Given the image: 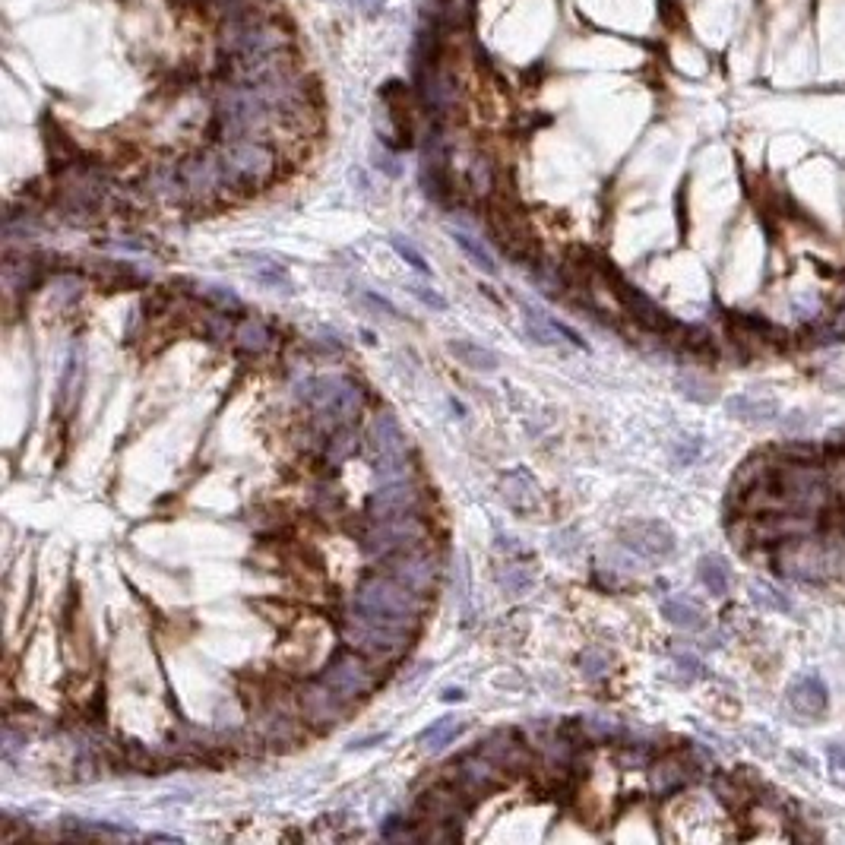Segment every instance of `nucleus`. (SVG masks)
<instances>
[{
    "label": "nucleus",
    "instance_id": "1",
    "mask_svg": "<svg viewBox=\"0 0 845 845\" xmlns=\"http://www.w3.org/2000/svg\"><path fill=\"white\" fill-rule=\"evenodd\" d=\"M352 615L364 617L373 624H387V627H402L415 624L421 615V596L415 589H409L400 580H381L373 577L355 596V611Z\"/></svg>",
    "mask_w": 845,
    "mask_h": 845
},
{
    "label": "nucleus",
    "instance_id": "2",
    "mask_svg": "<svg viewBox=\"0 0 845 845\" xmlns=\"http://www.w3.org/2000/svg\"><path fill=\"white\" fill-rule=\"evenodd\" d=\"M773 563L782 577L795 583H826L836 577V561H832V542L830 535H798L773 548Z\"/></svg>",
    "mask_w": 845,
    "mask_h": 845
},
{
    "label": "nucleus",
    "instance_id": "3",
    "mask_svg": "<svg viewBox=\"0 0 845 845\" xmlns=\"http://www.w3.org/2000/svg\"><path fill=\"white\" fill-rule=\"evenodd\" d=\"M485 222H488L491 238L498 241V247L504 250L510 260H517V263L538 260L535 231H532L529 219H526L523 206H519L517 200H507L504 193H491V197H488Z\"/></svg>",
    "mask_w": 845,
    "mask_h": 845
},
{
    "label": "nucleus",
    "instance_id": "4",
    "mask_svg": "<svg viewBox=\"0 0 845 845\" xmlns=\"http://www.w3.org/2000/svg\"><path fill=\"white\" fill-rule=\"evenodd\" d=\"M425 538V523L418 517H393V519H377L373 529L364 532V551L373 557H390L412 551L415 544Z\"/></svg>",
    "mask_w": 845,
    "mask_h": 845
},
{
    "label": "nucleus",
    "instance_id": "5",
    "mask_svg": "<svg viewBox=\"0 0 845 845\" xmlns=\"http://www.w3.org/2000/svg\"><path fill=\"white\" fill-rule=\"evenodd\" d=\"M308 400L327 418L348 421L361 406V390L348 377H317V381H308Z\"/></svg>",
    "mask_w": 845,
    "mask_h": 845
},
{
    "label": "nucleus",
    "instance_id": "6",
    "mask_svg": "<svg viewBox=\"0 0 845 845\" xmlns=\"http://www.w3.org/2000/svg\"><path fill=\"white\" fill-rule=\"evenodd\" d=\"M621 542L624 548L646 557V561H665L675 554V532L665 523H630L624 526Z\"/></svg>",
    "mask_w": 845,
    "mask_h": 845
},
{
    "label": "nucleus",
    "instance_id": "7",
    "mask_svg": "<svg viewBox=\"0 0 845 845\" xmlns=\"http://www.w3.org/2000/svg\"><path fill=\"white\" fill-rule=\"evenodd\" d=\"M346 634H348V640H352L355 646L367 649V652H373V655H393V652H400V649L406 646V630H402V627L373 624V621H364V617H358V615L348 617Z\"/></svg>",
    "mask_w": 845,
    "mask_h": 845
},
{
    "label": "nucleus",
    "instance_id": "8",
    "mask_svg": "<svg viewBox=\"0 0 845 845\" xmlns=\"http://www.w3.org/2000/svg\"><path fill=\"white\" fill-rule=\"evenodd\" d=\"M320 684H327L339 700H355V697H364L373 688V675L361 659L346 655V659H339V662H333L323 671Z\"/></svg>",
    "mask_w": 845,
    "mask_h": 845
},
{
    "label": "nucleus",
    "instance_id": "9",
    "mask_svg": "<svg viewBox=\"0 0 845 845\" xmlns=\"http://www.w3.org/2000/svg\"><path fill=\"white\" fill-rule=\"evenodd\" d=\"M415 500H418V491H415L412 485H406V479L387 481V485L377 488V491L371 494V500H367V513H371L373 519L406 517V513L415 507Z\"/></svg>",
    "mask_w": 845,
    "mask_h": 845
},
{
    "label": "nucleus",
    "instance_id": "10",
    "mask_svg": "<svg viewBox=\"0 0 845 845\" xmlns=\"http://www.w3.org/2000/svg\"><path fill=\"white\" fill-rule=\"evenodd\" d=\"M615 292H617V298H621L624 308L630 310V317H634V320H640L646 329L665 333V329L675 327V320H671V317L665 314V310L659 308V304H655L652 298L643 295V292L636 289V285H627V282L617 279V289H615Z\"/></svg>",
    "mask_w": 845,
    "mask_h": 845
},
{
    "label": "nucleus",
    "instance_id": "11",
    "mask_svg": "<svg viewBox=\"0 0 845 845\" xmlns=\"http://www.w3.org/2000/svg\"><path fill=\"white\" fill-rule=\"evenodd\" d=\"M393 577L400 580V583H406L409 589H415L418 596H425V592L434 586V580H437V563H434L431 554H421V551H409V554L402 557V561H396Z\"/></svg>",
    "mask_w": 845,
    "mask_h": 845
},
{
    "label": "nucleus",
    "instance_id": "12",
    "mask_svg": "<svg viewBox=\"0 0 845 845\" xmlns=\"http://www.w3.org/2000/svg\"><path fill=\"white\" fill-rule=\"evenodd\" d=\"M788 703H792L795 713H801V715H823L826 706H830V690H826L823 678L801 675L798 681L788 688Z\"/></svg>",
    "mask_w": 845,
    "mask_h": 845
},
{
    "label": "nucleus",
    "instance_id": "13",
    "mask_svg": "<svg viewBox=\"0 0 845 845\" xmlns=\"http://www.w3.org/2000/svg\"><path fill=\"white\" fill-rule=\"evenodd\" d=\"M371 446L377 459H402L406 456V434H402L400 421L390 412L377 415L371 425Z\"/></svg>",
    "mask_w": 845,
    "mask_h": 845
},
{
    "label": "nucleus",
    "instance_id": "14",
    "mask_svg": "<svg viewBox=\"0 0 845 845\" xmlns=\"http://www.w3.org/2000/svg\"><path fill=\"white\" fill-rule=\"evenodd\" d=\"M500 782H504L500 763H491L488 757H465V760L459 763V786L469 788V792H475V795L491 792Z\"/></svg>",
    "mask_w": 845,
    "mask_h": 845
},
{
    "label": "nucleus",
    "instance_id": "15",
    "mask_svg": "<svg viewBox=\"0 0 845 845\" xmlns=\"http://www.w3.org/2000/svg\"><path fill=\"white\" fill-rule=\"evenodd\" d=\"M500 488H504V500L513 507V510L519 513H529L532 507L538 504V485L535 479H532L526 469H517V472H510L504 481H500Z\"/></svg>",
    "mask_w": 845,
    "mask_h": 845
},
{
    "label": "nucleus",
    "instance_id": "16",
    "mask_svg": "<svg viewBox=\"0 0 845 845\" xmlns=\"http://www.w3.org/2000/svg\"><path fill=\"white\" fill-rule=\"evenodd\" d=\"M446 348H450V355L459 361V364L472 367V371L494 373V371H498V364H500V358L491 352V348L479 346V342H472V339H453Z\"/></svg>",
    "mask_w": 845,
    "mask_h": 845
},
{
    "label": "nucleus",
    "instance_id": "17",
    "mask_svg": "<svg viewBox=\"0 0 845 845\" xmlns=\"http://www.w3.org/2000/svg\"><path fill=\"white\" fill-rule=\"evenodd\" d=\"M662 615L669 624H675V627H681V630H690V634L706 627V611L697 602H690V598H665Z\"/></svg>",
    "mask_w": 845,
    "mask_h": 845
},
{
    "label": "nucleus",
    "instance_id": "18",
    "mask_svg": "<svg viewBox=\"0 0 845 845\" xmlns=\"http://www.w3.org/2000/svg\"><path fill=\"white\" fill-rule=\"evenodd\" d=\"M690 779V767L678 757H669V760H659L652 767V788L659 795H671L678 788H684Z\"/></svg>",
    "mask_w": 845,
    "mask_h": 845
},
{
    "label": "nucleus",
    "instance_id": "19",
    "mask_svg": "<svg viewBox=\"0 0 845 845\" xmlns=\"http://www.w3.org/2000/svg\"><path fill=\"white\" fill-rule=\"evenodd\" d=\"M728 412L744 421H773L779 415V406L773 400H757V396H734V400H728Z\"/></svg>",
    "mask_w": 845,
    "mask_h": 845
},
{
    "label": "nucleus",
    "instance_id": "20",
    "mask_svg": "<svg viewBox=\"0 0 845 845\" xmlns=\"http://www.w3.org/2000/svg\"><path fill=\"white\" fill-rule=\"evenodd\" d=\"M700 583L706 586L713 596H725L728 586H732V573H728V563L719 554L700 557Z\"/></svg>",
    "mask_w": 845,
    "mask_h": 845
},
{
    "label": "nucleus",
    "instance_id": "21",
    "mask_svg": "<svg viewBox=\"0 0 845 845\" xmlns=\"http://www.w3.org/2000/svg\"><path fill=\"white\" fill-rule=\"evenodd\" d=\"M459 734H463V722L459 719H437L425 734H421V747L431 751V754H437V751H444L446 744H453Z\"/></svg>",
    "mask_w": 845,
    "mask_h": 845
},
{
    "label": "nucleus",
    "instance_id": "22",
    "mask_svg": "<svg viewBox=\"0 0 845 845\" xmlns=\"http://www.w3.org/2000/svg\"><path fill=\"white\" fill-rule=\"evenodd\" d=\"M523 308H526V333H529L535 342H542V346H554L557 336H561L554 317H548L544 310L529 308V304H523Z\"/></svg>",
    "mask_w": 845,
    "mask_h": 845
},
{
    "label": "nucleus",
    "instance_id": "23",
    "mask_svg": "<svg viewBox=\"0 0 845 845\" xmlns=\"http://www.w3.org/2000/svg\"><path fill=\"white\" fill-rule=\"evenodd\" d=\"M453 238H456V244L465 250V256H469V260H472L475 266H479V269H485L488 275H494V273H498V263H494V256L488 254V247L479 241V238H475V235H469V231H453Z\"/></svg>",
    "mask_w": 845,
    "mask_h": 845
},
{
    "label": "nucleus",
    "instance_id": "24",
    "mask_svg": "<svg viewBox=\"0 0 845 845\" xmlns=\"http://www.w3.org/2000/svg\"><path fill=\"white\" fill-rule=\"evenodd\" d=\"M339 703H342L339 697L323 684L320 690H310L308 694V713L314 715V719H333V715L339 713Z\"/></svg>",
    "mask_w": 845,
    "mask_h": 845
},
{
    "label": "nucleus",
    "instance_id": "25",
    "mask_svg": "<svg viewBox=\"0 0 845 845\" xmlns=\"http://www.w3.org/2000/svg\"><path fill=\"white\" fill-rule=\"evenodd\" d=\"M751 596H754V602L760 605V608H767V611H782V615H788V611H792V602H788V598L782 596L776 586H769V583H754V586H751Z\"/></svg>",
    "mask_w": 845,
    "mask_h": 845
},
{
    "label": "nucleus",
    "instance_id": "26",
    "mask_svg": "<svg viewBox=\"0 0 845 845\" xmlns=\"http://www.w3.org/2000/svg\"><path fill=\"white\" fill-rule=\"evenodd\" d=\"M238 342H241V348H247V352H263V348L269 346V329L263 327L260 320H244L241 327H238Z\"/></svg>",
    "mask_w": 845,
    "mask_h": 845
},
{
    "label": "nucleus",
    "instance_id": "27",
    "mask_svg": "<svg viewBox=\"0 0 845 845\" xmlns=\"http://www.w3.org/2000/svg\"><path fill=\"white\" fill-rule=\"evenodd\" d=\"M580 665H583V675L586 678H602L605 671H608L611 659L602 652V649H586L583 659H580Z\"/></svg>",
    "mask_w": 845,
    "mask_h": 845
},
{
    "label": "nucleus",
    "instance_id": "28",
    "mask_svg": "<svg viewBox=\"0 0 845 845\" xmlns=\"http://www.w3.org/2000/svg\"><path fill=\"white\" fill-rule=\"evenodd\" d=\"M453 589H456L459 605L469 602V567H465V557L463 554L453 557Z\"/></svg>",
    "mask_w": 845,
    "mask_h": 845
},
{
    "label": "nucleus",
    "instance_id": "29",
    "mask_svg": "<svg viewBox=\"0 0 845 845\" xmlns=\"http://www.w3.org/2000/svg\"><path fill=\"white\" fill-rule=\"evenodd\" d=\"M393 247H396V254H400L406 263H412V266L418 269V273H431V266H427V263H425V256H421L418 250H415L412 244L406 241V238H400V235H396V238H393Z\"/></svg>",
    "mask_w": 845,
    "mask_h": 845
},
{
    "label": "nucleus",
    "instance_id": "30",
    "mask_svg": "<svg viewBox=\"0 0 845 845\" xmlns=\"http://www.w3.org/2000/svg\"><path fill=\"white\" fill-rule=\"evenodd\" d=\"M352 450H355V434L352 431H339L333 440H329V459H333V463L346 459Z\"/></svg>",
    "mask_w": 845,
    "mask_h": 845
},
{
    "label": "nucleus",
    "instance_id": "31",
    "mask_svg": "<svg viewBox=\"0 0 845 845\" xmlns=\"http://www.w3.org/2000/svg\"><path fill=\"white\" fill-rule=\"evenodd\" d=\"M409 292H412V295L418 298L421 304H427V308H434V310H446V298H440L437 292H434V289H427V285H418V282H412V285H409Z\"/></svg>",
    "mask_w": 845,
    "mask_h": 845
},
{
    "label": "nucleus",
    "instance_id": "32",
    "mask_svg": "<svg viewBox=\"0 0 845 845\" xmlns=\"http://www.w3.org/2000/svg\"><path fill=\"white\" fill-rule=\"evenodd\" d=\"M200 295L212 298L219 308H241V298L231 295V292H225V289H219V285H203V289H200Z\"/></svg>",
    "mask_w": 845,
    "mask_h": 845
},
{
    "label": "nucleus",
    "instance_id": "33",
    "mask_svg": "<svg viewBox=\"0 0 845 845\" xmlns=\"http://www.w3.org/2000/svg\"><path fill=\"white\" fill-rule=\"evenodd\" d=\"M826 757H830L832 779H836L839 786H845V747L842 744H832L830 751H826Z\"/></svg>",
    "mask_w": 845,
    "mask_h": 845
},
{
    "label": "nucleus",
    "instance_id": "34",
    "mask_svg": "<svg viewBox=\"0 0 845 845\" xmlns=\"http://www.w3.org/2000/svg\"><path fill=\"white\" fill-rule=\"evenodd\" d=\"M364 301L371 304L373 310H381L387 320H400V310L393 308V304L387 301V298H381V295H373V292H364Z\"/></svg>",
    "mask_w": 845,
    "mask_h": 845
},
{
    "label": "nucleus",
    "instance_id": "35",
    "mask_svg": "<svg viewBox=\"0 0 845 845\" xmlns=\"http://www.w3.org/2000/svg\"><path fill=\"white\" fill-rule=\"evenodd\" d=\"M675 662H678V669L684 671V678H690V681H694V678H700V675H703V665H700V659H694V655H678Z\"/></svg>",
    "mask_w": 845,
    "mask_h": 845
},
{
    "label": "nucleus",
    "instance_id": "36",
    "mask_svg": "<svg viewBox=\"0 0 845 845\" xmlns=\"http://www.w3.org/2000/svg\"><path fill=\"white\" fill-rule=\"evenodd\" d=\"M463 697H465L463 690H453V688H450V690H444V700H446V703H453V700H463Z\"/></svg>",
    "mask_w": 845,
    "mask_h": 845
}]
</instances>
